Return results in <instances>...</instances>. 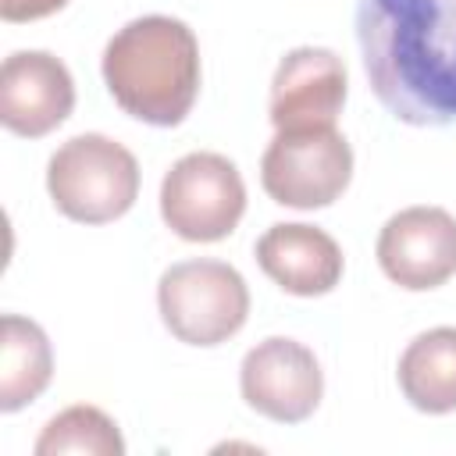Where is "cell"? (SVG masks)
Segmentation results:
<instances>
[{
	"instance_id": "obj_1",
	"label": "cell",
	"mask_w": 456,
	"mask_h": 456,
	"mask_svg": "<svg viewBox=\"0 0 456 456\" xmlns=\"http://www.w3.org/2000/svg\"><path fill=\"white\" fill-rule=\"evenodd\" d=\"M356 43L378 103L403 125H456V0H360Z\"/></svg>"
},
{
	"instance_id": "obj_2",
	"label": "cell",
	"mask_w": 456,
	"mask_h": 456,
	"mask_svg": "<svg viewBox=\"0 0 456 456\" xmlns=\"http://www.w3.org/2000/svg\"><path fill=\"white\" fill-rule=\"evenodd\" d=\"M103 82L114 103L157 128L182 125L200 93V43L171 14H142L103 46Z\"/></svg>"
},
{
	"instance_id": "obj_3",
	"label": "cell",
	"mask_w": 456,
	"mask_h": 456,
	"mask_svg": "<svg viewBox=\"0 0 456 456\" xmlns=\"http://www.w3.org/2000/svg\"><path fill=\"white\" fill-rule=\"evenodd\" d=\"M53 207L82 224H107L132 210L139 196V164L132 150L100 132L61 142L46 164Z\"/></svg>"
},
{
	"instance_id": "obj_4",
	"label": "cell",
	"mask_w": 456,
	"mask_h": 456,
	"mask_svg": "<svg viewBox=\"0 0 456 456\" xmlns=\"http://www.w3.org/2000/svg\"><path fill=\"white\" fill-rule=\"evenodd\" d=\"M164 328L189 346L228 342L249 314L246 278L224 260H178L157 281Z\"/></svg>"
},
{
	"instance_id": "obj_5",
	"label": "cell",
	"mask_w": 456,
	"mask_h": 456,
	"mask_svg": "<svg viewBox=\"0 0 456 456\" xmlns=\"http://www.w3.org/2000/svg\"><path fill=\"white\" fill-rule=\"evenodd\" d=\"M353 178V150L335 125L278 128L260 157L264 192L296 210L335 203Z\"/></svg>"
},
{
	"instance_id": "obj_6",
	"label": "cell",
	"mask_w": 456,
	"mask_h": 456,
	"mask_svg": "<svg viewBox=\"0 0 456 456\" xmlns=\"http://www.w3.org/2000/svg\"><path fill=\"white\" fill-rule=\"evenodd\" d=\"M246 210L239 167L210 150L185 153L160 182V217L189 242H217L235 232Z\"/></svg>"
},
{
	"instance_id": "obj_7",
	"label": "cell",
	"mask_w": 456,
	"mask_h": 456,
	"mask_svg": "<svg viewBox=\"0 0 456 456\" xmlns=\"http://www.w3.org/2000/svg\"><path fill=\"white\" fill-rule=\"evenodd\" d=\"M239 388L246 406H253L256 413L278 424H299L321 406L324 370L310 346L271 335L242 356Z\"/></svg>"
},
{
	"instance_id": "obj_8",
	"label": "cell",
	"mask_w": 456,
	"mask_h": 456,
	"mask_svg": "<svg viewBox=\"0 0 456 456\" xmlns=\"http://www.w3.org/2000/svg\"><path fill=\"white\" fill-rule=\"evenodd\" d=\"M378 264L399 289H438L456 274V217L442 207L392 214L378 235Z\"/></svg>"
},
{
	"instance_id": "obj_9",
	"label": "cell",
	"mask_w": 456,
	"mask_h": 456,
	"mask_svg": "<svg viewBox=\"0 0 456 456\" xmlns=\"http://www.w3.org/2000/svg\"><path fill=\"white\" fill-rule=\"evenodd\" d=\"M75 107V82L61 57L46 50H14L0 68V121L7 132L39 139Z\"/></svg>"
},
{
	"instance_id": "obj_10",
	"label": "cell",
	"mask_w": 456,
	"mask_h": 456,
	"mask_svg": "<svg viewBox=\"0 0 456 456\" xmlns=\"http://www.w3.org/2000/svg\"><path fill=\"white\" fill-rule=\"evenodd\" d=\"M346 103V64L335 50L296 46L281 57L271 78V125L314 128L335 125Z\"/></svg>"
},
{
	"instance_id": "obj_11",
	"label": "cell",
	"mask_w": 456,
	"mask_h": 456,
	"mask_svg": "<svg viewBox=\"0 0 456 456\" xmlns=\"http://www.w3.org/2000/svg\"><path fill=\"white\" fill-rule=\"evenodd\" d=\"M256 264L278 289L292 296H324L342 278L338 242L324 228L303 221L271 224L256 239Z\"/></svg>"
},
{
	"instance_id": "obj_12",
	"label": "cell",
	"mask_w": 456,
	"mask_h": 456,
	"mask_svg": "<svg viewBox=\"0 0 456 456\" xmlns=\"http://www.w3.org/2000/svg\"><path fill=\"white\" fill-rule=\"evenodd\" d=\"M53 374V353L46 331L21 317L4 314L0 321V410L14 413L43 395Z\"/></svg>"
},
{
	"instance_id": "obj_13",
	"label": "cell",
	"mask_w": 456,
	"mask_h": 456,
	"mask_svg": "<svg viewBox=\"0 0 456 456\" xmlns=\"http://www.w3.org/2000/svg\"><path fill=\"white\" fill-rule=\"evenodd\" d=\"M399 388L420 413L456 410V328L420 331L399 356Z\"/></svg>"
},
{
	"instance_id": "obj_14",
	"label": "cell",
	"mask_w": 456,
	"mask_h": 456,
	"mask_svg": "<svg viewBox=\"0 0 456 456\" xmlns=\"http://www.w3.org/2000/svg\"><path fill=\"white\" fill-rule=\"evenodd\" d=\"M61 452H86V456H121L125 438L118 424L96 406H68L61 410L39 435L36 456H61Z\"/></svg>"
},
{
	"instance_id": "obj_15",
	"label": "cell",
	"mask_w": 456,
	"mask_h": 456,
	"mask_svg": "<svg viewBox=\"0 0 456 456\" xmlns=\"http://www.w3.org/2000/svg\"><path fill=\"white\" fill-rule=\"evenodd\" d=\"M68 0H0V18L4 21H36L53 11H61Z\"/></svg>"
}]
</instances>
